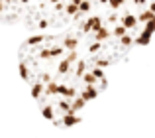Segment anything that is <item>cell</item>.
Segmentation results:
<instances>
[{"label":"cell","instance_id":"cell-1","mask_svg":"<svg viewBox=\"0 0 155 138\" xmlns=\"http://www.w3.org/2000/svg\"><path fill=\"white\" fill-rule=\"evenodd\" d=\"M20 73L49 122L69 128L108 87L104 69L91 61L67 34H43L20 47Z\"/></svg>","mask_w":155,"mask_h":138},{"label":"cell","instance_id":"cell-2","mask_svg":"<svg viewBox=\"0 0 155 138\" xmlns=\"http://www.w3.org/2000/svg\"><path fill=\"white\" fill-rule=\"evenodd\" d=\"M65 32L94 65H116L151 40L155 2H81L75 22Z\"/></svg>","mask_w":155,"mask_h":138},{"label":"cell","instance_id":"cell-3","mask_svg":"<svg viewBox=\"0 0 155 138\" xmlns=\"http://www.w3.org/2000/svg\"><path fill=\"white\" fill-rule=\"evenodd\" d=\"M79 6L81 2H0V20L22 24L31 32L69 28Z\"/></svg>","mask_w":155,"mask_h":138}]
</instances>
